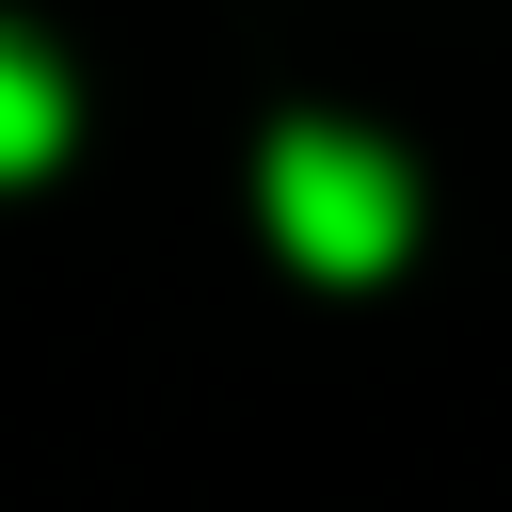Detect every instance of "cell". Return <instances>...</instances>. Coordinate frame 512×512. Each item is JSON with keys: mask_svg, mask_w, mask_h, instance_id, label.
<instances>
[{"mask_svg": "<svg viewBox=\"0 0 512 512\" xmlns=\"http://www.w3.org/2000/svg\"><path fill=\"white\" fill-rule=\"evenodd\" d=\"M32 160H64V64L32 32H0V176H32Z\"/></svg>", "mask_w": 512, "mask_h": 512, "instance_id": "obj_2", "label": "cell"}, {"mask_svg": "<svg viewBox=\"0 0 512 512\" xmlns=\"http://www.w3.org/2000/svg\"><path fill=\"white\" fill-rule=\"evenodd\" d=\"M256 192H272V240H288L304 272H336V288L416 240V192H400V160H384L368 128H272Z\"/></svg>", "mask_w": 512, "mask_h": 512, "instance_id": "obj_1", "label": "cell"}]
</instances>
